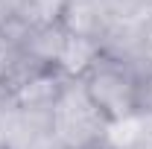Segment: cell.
Segmentation results:
<instances>
[{
	"label": "cell",
	"instance_id": "6da1fadb",
	"mask_svg": "<svg viewBox=\"0 0 152 149\" xmlns=\"http://www.w3.org/2000/svg\"><path fill=\"white\" fill-rule=\"evenodd\" d=\"M79 85L85 96L91 99L96 111L105 117V123H123L129 117H137V82L140 70L132 61L99 50L82 70H79Z\"/></svg>",
	"mask_w": 152,
	"mask_h": 149
},
{
	"label": "cell",
	"instance_id": "7a4b0ae2",
	"mask_svg": "<svg viewBox=\"0 0 152 149\" xmlns=\"http://www.w3.org/2000/svg\"><path fill=\"white\" fill-rule=\"evenodd\" d=\"M47 126L53 146L61 149H88L94 143H102V134L108 129L105 117L91 105L76 76L61 88L56 102L50 105Z\"/></svg>",
	"mask_w": 152,
	"mask_h": 149
},
{
	"label": "cell",
	"instance_id": "3957f363",
	"mask_svg": "<svg viewBox=\"0 0 152 149\" xmlns=\"http://www.w3.org/2000/svg\"><path fill=\"white\" fill-rule=\"evenodd\" d=\"M53 18L70 38L102 47L111 35V6L108 0H58Z\"/></svg>",
	"mask_w": 152,
	"mask_h": 149
},
{
	"label": "cell",
	"instance_id": "277c9868",
	"mask_svg": "<svg viewBox=\"0 0 152 149\" xmlns=\"http://www.w3.org/2000/svg\"><path fill=\"white\" fill-rule=\"evenodd\" d=\"M88 149H114V146H108V143L102 140V143H94V146H88Z\"/></svg>",
	"mask_w": 152,
	"mask_h": 149
},
{
	"label": "cell",
	"instance_id": "5b68a950",
	"mask_svg": "<svg viewBox=\"0 0 152 149\" xmlns=\"http://www.w3.org/2000/svg\"><path fill=\"white\" fill-rule=\"evenodd\" d=\"M0 149H9V146H6V143H0Z\"/></svg>",
	"mask_w": 152,
	"mask_h": 149
},
{
	"label": "cell",
	"instance_id": "8992f818",
	"mask_svg": "<svg viewBox=\"0 0 152 149\" xmlns=\"http://www.w3.org/2000/svg\"><path fill=\"white\" fill-rule=\"evenodd\" d=\"M50 149H61V146H50Z\"/></svg>",
	"mask_w": 152,
	"mask_h": 149
}]
</instances>
